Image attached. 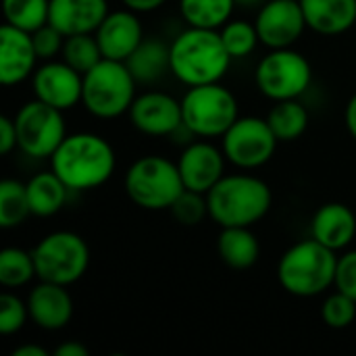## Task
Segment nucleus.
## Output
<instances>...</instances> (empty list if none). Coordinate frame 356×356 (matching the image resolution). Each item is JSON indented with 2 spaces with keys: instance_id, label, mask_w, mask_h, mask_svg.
Masks as SVG:
<instances>
[{
  "instance_id": "f704fd0d",
  "label": "nucleus",
  "mask_w": 356,
  "mask_h": 356,
  "mask_svg": "<svg viewBox=\"0 0 356 356\" xmlns=\"http://www.w3.org/2000/svg\"><path fill=\"white\" fill-rule=\"evenodd\" d=\"M31 38H33V46H35L40 60H52L54 56H60L67 35L58 31L52 23H46L40 29H35Z\"/></svg>"
},
{
  "instance_id": "0eeeda50",
  "label": "nucleus",
  "mask_w": 356,
  "mask_h": 356,
  "mask_svg": "<svg viewBox=\"0 0 356 356\" xmlns=\"http://www.w3.org/2000/svg\"><path fill=\"white\" fill-rule=\"evenodd\" d=\"M184 127L194 138H221L240 117L238 98L221 81L188 88L181 98Z\"/></svg>"
},
{
  "instance_id": "72a5a7b5",
  "label": "nucleus",
  "mask_w": 356,
  "mask_h": 356,
  "mask_svg": "<svg viewBox=\"0 0 356 356\" xmlns=\"http://www.w3.org/2000/svg\"><path fill=\"white\" fill-rule=\"evenodd\" d=\"M29 319L27 300H21L13 292H4L0 296V334L13 336L25 327Z\"/></svg>"
},
{
  "instance_id": "b1692460",
  "label": "nucleus",
  "mask_w": 356,
  "mask_h": 356,
  "mask_svg": "<svg viewBox=\"0 0 356 356\" xmlns=\"http://www.w3.org/2000/svg\"><path fill=\"white\" fill-rule=\"evenodd\" d=\"M217 252L229 269L244 271L257 265L261 257V244L250 227H221Z\"/></svg>"
},
{
  "instance_id": "423d86ee",
  "label": "nucleus",
  "mask_w": 356,
  "mask_h": 356,
  "mask_svg": "<svg viewBox=\"0 0 356 356\" xmlns=\"http://www.w3.org/2000/svg\"><path fill=\"white\" fill-rule=\"evenodd\" d=\"M138 81L123 60L102 58L83 73L81 104L96 119H117L129 113Z\"/></svg>"
},
{
  "instance_id": "ea45409f",
  "label": "nucleus",
  "mask_w": 356,
  "mask_h": 356,
  "mask_svg": "<svg viewBox=\"0 0 356 356\" xmlns=\"http://www.w3.org/2000/svg\"><path fill=\"white\" fill-rule=\"evenodd\" d=\"M54 356H88V348L79 342H63L56 346Z\"/></svg>"
},
{
  "instance_id": "473e14b6",
  "label": "nucleus",
  "mask_w": 356,
  "mask_h": 356,
  "mask_svg": "<svg viewBox=\"0 0 356 356\" xmlns=\"http://www.w3.org/2000/svg\"><path fill=\"white\" fill-rule=\"evenodd\" d=\"M169 211H171V215H173V219L177 223H181L186 227H194V225L202 223L209 217L207 194H200V192H194V190H184Z\"/></svg>"
},
{
  "instance_id": "9b49d317",
  "label": "nucleus",
  "mask_w": 356,
  "mask_h": 356,
  "mask_svg": "<svg viewBox=\"0 0 356 356\" xmlns=\"http://www.w3.org/2000/svg\"><path fill=\"white\" fill-rule=\"evenodd\" d=\"M277 136L267 117H238L221 136V150L229 165L240 171H252L267 165L277 150Z\"/></svg>"
},
{
  "instance_id": "2eb2a0df",
  "label": "nucleus",
  "mask_w": 356,
  "mask_h": 356,
  "mask_svg": "<svg viewBox=\"0 0 356 356\" xmlns=\"http://www.w3.org/2000/svg\"><path fill=\"white\" fill-rule=\"evenodd\" d=\"M175 163L186 190L209 194V190L225 175L227 159L221 148L200 138L196 142L186 144Z\"/></svg>"
},
{
  "instance_id": "7c9ffc66",
  "label": "nucleus",
  "mask_w": 356,
  "mask_h": 356,
  "mask_svg": "<svg viewBox=\"0 0 356 356\" xmlns=\"http://www.w3.org/2000/svg\"><path fill=\"white\" fill-rule=\"evenodd\" d=\"M219 33L232 58H246L261 44L257 25L246 19H229Z\"/></svg>"
},
{
  "instance_id": "bb28decb",
  "label": "nucleus",
  "mask_w": 356,
  "mask_h": 356,
  "mask_svg": "<svg viewBox=\"0 0 356 356\" xmlns=\"http://www.w3.org/2000/svg\"><path fill=\"white\" fill-rule=\"evenodd\" d=\"M33 277H38L33 254L10 246L0 252V286L6 290H17L27 286Z\"/></svg>"
},
{
  "instance_id": "7ed1b4c3",
  "label": "nucleus",
  "mask_w": 356,
  "mask_h": 356,
  "mask_svg": "<svg viewBox=\"0 0 356 356\" xmlns=\"http://www.w3.org/2000/svg\"><path fill=\"white\" fill-rule=\"evenodd\" d=\"M207 202L209 219L219 227H252L271 211L273 192L257 175L232 173L209 190Z\"/></svg>"
},
{
  "instance_id": "58836bf2",
  "label": "nucleus",
  "mask_w": 356,
  "mask_h": 356,
  "mask_svg": "<svg viewBox=\"0 0 356 356\" xmlns=\"http://www.w3.org/2000/svg\"><path fill=\"white\" fill-rule=\"evenodd\" d=\"M344 125H346L348 134L353 136V140H356V92L350 96V100L346 102V108H344Z\"/></svg>"
},
{
  "instance_id": "4468645a",
  "label": "nucleus",
  "mask_w": 356,
  "mask_h": 356,
  "mask_svg": "<svg viewBox=\"0 0 356 356\" xmlns=\"http://www.w3.org/2000/svg\"><path fill=\"white\" fill-rule=\"evenodd\" d=\"M33 98L58 108L71 111L81 102L83 94V75L71 65L60 60H44L31 75Z\"/></svg>"
},
{
  "instance_id": "393cba45",
  "label": "nucleus",
  "mask_w": 356,
  "mask_h": 356,
  "mask_svg": "<svg viewBox=\"0 0 356 356\" xmlns=\"http://www.w3.org/2000/svg\"><path fill=\"white\" fill-rule=\"evenodd\" d=\"M267 121L280 142H294L300 136H305V131L309 129L311 117H309L307 106L300 102V98H294V100L273 102L267 115Z\"/></svg>"
},
{
  "instance_id": "79ce46f5",
  "label": "nucleus",
  "mask_w": 356,
  "mask_h": 356,
  "mask_svg": "<svg viewBox=\"0 0 356 356\" xmlns=\"http://www.w3.org/2000/svg\"><path fill=\"white\" fill-rule=\"evenodd\" d=\"M267 0H236V6H240V8H261L263 4H265Z\"/></svg>"
},
{
  "instance_id": "1a4fd4ad",
  "label": "nucleus",
  "mask_w": 356,
  "mask_h": 356,
  "mask_svg": "<svg viewBox=\"0 0 356 356\" xmlns=\"http://www.w3.org/2000/svg\"><path fill=\"white\" fill-rule=\"evenodd\" d=\"M313 81V67L309 58L294 48L269 50L254 69V83L259 92L273 100L300 98Z\"/></svg>"
},
{
  "instance_id": "a878e982",
  "label": "nucleus",
  "mask_w": 356,
  "mask_h": 356,
  "mask_svg": "<svg viewBox=\"0 0 356 356\" xmlns=\"http://www.w3.org/2000/svg\"><path fill=\"white\" fill-rule=\"evenodd\" d=\"M236 0H179L181 19L190 27L221 29L234 15Z\"/></svg>"
},
{
  "instance_id": "2f4dec72",
  "label": "nucleus",
  "mask_w": 356,
  "mask_h": 356,
  "mask_svg": "<svg viewBox=\"0 0 356 356\" xmlns=\"http://www.w3.org/2000/svg\"><path fill=\"white\" fill-rule=\"evenodd\" d=\"M321 319L332 330H346L356 319V300L344 292H332L321 305Z\"/></svg>"
},
{
  "instance_id": "ddd939ff",
  "label": "nucleus",
  "mask_w": 356,
  "mask_h": 356,
  "mask_svg": "<svg viewBox=\"0 0 356 356\" xmlns=\"http://www.w3.org/2000/svg\"><path fill=\"white\" fill-rule=\"evenodd\" d=\"M127 115L131 125L140 134L152 138L175 136L184 127L181 100L159 90H148L144 94H138Z\"/></svg>"
},
{
  "instance_id": "cd10ccee",
  "label": "nucleus",
  "mask_w": 356,
  "mask_h": 356,
  "mask_svg": "<svg viewBox=\"0 0 356 356\" xmlns=\"http://www.w3.org/2000/svg\"><path fill=\"white\" fill-rule=\"evenodd\" d=\"M31 215L27 188L19 179L0 181V227L13 229L19 227Z\"/></svg>"
},
{
  "instance_id": "4be33fe9",
  "label": "nucleus",
  "mask_w": 356,
  "mask_h": 356,
  "mask_svg": "<svg viewBox=\"0 0 356 356\" xmlns=\"http://www.w3.org/2000/svg\"><path fill=\"white\" fill-rule=\"evenodd\" d=\"M27 188V200L31 215L35 217H54L56 213L63 211L67 202V194L71 192L67 184L50 169V171H40L33 177L25 181Z\"/></svg>"
},
{
  "instance_id": "20e7f679",
  "label": "nucleus",
  "mask_w": 356,
  "mask_h": 356,
  "mask_svg": "<svg viewBox=\"0 0 356 356\" xmlns=\"http://www.w3.org/2000/svg\"><path fill=\"white\" fill-rule=\"evenodd\" d=\"M338 252L315 238L292 244L277 263L280 286L298 298H315L336 284Z\"/></svg>"
},
{
  "instance_id": "9d476101",
  "label": "nucleus",
  "mask_w": 356,
  "mask_h": 356,
  "mask_svg": "<svg viewBox=\"0 0 356 356\" xmlns=\"http://www.w3.org/2000/svg\"><path fill=\"white\" fill-rule=\"evenodd\" d=\"M17 125L19 150L31 159H50L67 138L63 111L33 98L25 102L13 117Z\"/></svg>"
},
{
  "instance_id": "412c9836",
  "label": "nucleus",
  "mask_w": 356,
  "mask_h": 356,
  "mask_svg": "<svg viewBox=\"0 0 356 356\" xmlns=\"http://www.w3.org/2000/svg\"><path fill=\"white\" fill-rule=\"evenodd\" d=\"M309 29L321 35H340L355 27L356 0H300Z\"/></svg>"
},
{
  "instance_id": "a19ab883",
  "label": "nucleus",
  "mask_w": 356,
  "mask_h": 356,
  "mask_svg": "<svg viewBox=\"0 0 356 356\" xmlns=\"http://www.w3.org/2000/svg\"><path fill=\"white\" fill-rule=\"evenodd\" d=\"M13 356H48V353H46V348H42L38 344H23L13 350Z\"/></svg>"
},
{
  "instance_id": "39448f33",
  "label": "nucleus",
  "mask_w": 356,
  "mask_h": 356,
  "mask_svg": "<svg viewBox=\"0 0 356 356\" xmlns=\"http://www.w3.org/2000/svg\"><path fill=\"white\" fill-rule=\"evenodd\" d=\"M127 198L144 211H169L186 190L177 163L161 154L140 156L123 177Z\"/></svg>"
},
{
  "instance_id": "a211bd4d",
  "label": "nucleus",
  "mask_w": 356,
  "mask_h": 356,
  "mask_svg": "<svg viewBox=\"0 0 356 356\" xmlns=\"http://www.w3.org/2000/svg\"><path fill=\"white\" fill-rule=\"evenodd\" d=\"M29 319L44 332L65 330L73 319V298L67 286L52 282H38L27 294Z\"/></svg>"
},
{
  "instance_id": "e433bc0d",
  "label": "nucleus",
  "mask_w": 356,
  "mask_h": 356,
  "mask_svg": "<svg viewBox=\"0 0 356 356\" xmlns=\"http://www.w3.org/2000/svg\"><path fill=\"white\" fill-rule=\"evenodd\" d=\"M15 148H19L15 119L2 115L0 117V154H10Z\"/></svg>"
},
{
  "instance_id": "f257e3e1",
  "label": "nucleus",
  "mask_w": 356,
  "mask_h": 356,
  "mask_svg": "<svg viewBox=\"0 0 356 356\" xmlns=\"http://www.w3.org/2000/svg\"><path fill=\"white\" fill-rule=\"evenodd\" d=\"M117 167L111 142L92 131L67 134L50 156V169L71 192H86L104 186Z\"/></svg>"
},
{
  "instance_id": "c85d7f7f",
  "label": "nucleus",
  "mask_w": 356,
  "mask_h": 356,
  "mask_svg": "<svg viewBox=\"0 0 356 356\" xmlns=\"http://www.w3.org/2000/svg\"><path fill=\"white\" fill-rule=\"evenodd\" d=\"M2 13L8 25L33 33L48 23L50 0H2Z\"/></svg>"
},
{
  "instance_id": "6ab92c4d",
  "label": "nucleus",
  "mask_w": 356,
  "mask_h": 356,
  "mask_svg": "<svg viewBox=\"0 0 356 356\" xmlns=\"http://www.w3.org/2000/svg\"><path fill=\"white\" fill-rule=\"evenodd\" d=\"M108 10L106 0H50L48 23L65 35L94 33Z\"/></svg>"
},
{
  "instance_id": "f3484780",
  "label": "nucleus",
  "mask_w": 356,
  "mask_h": 356,
  "mask_svg": "<svg viewBox=\"0 0 356 356\" xmlns=\"http://www.w3.org/2000/svg\"><path fill=\"white\" fill-rule=\"evenodd\" d=\"M38 52L29 31L4 23L0 29V81L2 86H19L38 69Z\"/></svg>"
},
{
  "instance_id": "dca6fc26",
  "label": "nucleus",
  "mask_w": 356,
  "mask_h": 356,
  "mask_svg": "<svg viewBox=\"0 0 356 356\" xmlns=\"http://www.w3.org/2000/svg\"><path fill=\"white\" fill-rule=\"evenodd\" d=\"M138 15L140 13H136L127 6L108 10V15L100 23V27L94 31L104 58L125 63L131 56V52L142 44L144 27H142V21Z\"/></svg>"
},
{
  "instance_id": "c756f323",
  "label": "nucleus",
  "mask_w": 356,
  "mask_h": 356,
  "mask_svg": "<svg viewBox=\"0 0 356 356\" xmlns=\"http://www.w3.org/2000/svg\"><path fill=\"white\" fill-rule=\"evenodd\" d=\"M60 58L83 75L94 65H98L104 56L94 33H75V35L65 38Z\"/></svg>"
},
{
  "instance_id": "5701e85b",
  "label": "nucleus",
  "mask_w": 356,
  "mask_h": 356,
  "mask_svg": "<svg viewBox=\"0 0 356 356\" xmlns=\"http://www.w3.org/2000/svg\"><path fill=\"white\" fill-rule=\"evenodd\" d=\"M125 65L138 83H156L167 73H171L169 44L159 38H144L142 44L125 60Z\"/></svg>"
},
{
  "instance_id": "f03ea898",
  "label": "nucleus",
  "mask_w": 356,
  "mask_h": 356,
  "mask_svg": "<svg viewBox=\"0 0 356 356\" xmlns=\"http://www.w3.org/2000/svg\"><path fill=\"white\" fill-rule=\"evenodd\" d=\"M169 54L171 75L188 88L221 81L234 60L221 40L219 29L190 25L171 40Z\"/></svg>"
},
{
  "instance_id": "6e6552de",
  "label": "nucleus",
  "mask_w": 356,
  "mask_h": 356,
  "mask_svg": "<svg viewBox=\"0 0 356 356\" xmlns=\"http://www.w3.org/2000/svg\"><path fill=\"white\" fill-rule=\"evenodd\" d=\"M38 280L60 286L79 282L90 267V246L75 232H52L44 236L31 250Z\"/></svg>"
},
{
  "instance_id": "4c0bfd02",
  "label": "nucleus",
  "mask_w": 356,
  "mask_h": 356,
  "mask_svg": "<svg viewBox=\"0 0 356 356\" xmlns=\"http://www.w3.org/2000/svg\"><path fill=\"white\" fill-rule=\"evenodd\" d=\"M123 6L136 10V13H152L156 8H161L167 0H121Z\"/></svg>"
},
{
  "instance_id": "aec40b11",
  "label": "nucleus",
  "mask_w": 356,
  "mask_h": 356,
  "mask_svg": "<svg viewBox=\"0 0 356 356\" xmlns=\"http://www.w3.org/2000/svg\"><path fill=\"white\" fill-rule=\"evenodd\" d=\"M356 236L355 211L344 202H327L311 219V238L340 252L346 250Z\"/></svg>"
},
{
  "instance_id": "f8f14e48",
  "label": "nucleus",
  "mask_w": 356,
  "mask_h": 356,
  "mask_svg": "<svg viewBox=\"0 0 356 356\" xmlns=\"http://www.w3.org/2000/svg\"><path fill=\"white\" fill-rule=\"evenodd\" d=\"M259 40L265 48H292L309 29L300 0H267L254 17Z\"/></svg>"
},
{
  "instance_id": "c9c22d12",
  "label": "nucleus",
  "mask_w": 356,
  "mask_h": 356,
  "mask_svg": "<svg viewBox=\"0 0 356 356\" xmlns=\"http://www.w3.org/2000/svg\"><path fill=\"white\" fill-rule=\"evenodd\" d=\"M334 288L356 300V250H346L338 257Z\"/></svg>"
}]
</instances>
